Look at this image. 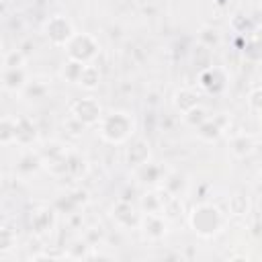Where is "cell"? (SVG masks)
<instances>
[{
  "label": "cell",
  "mask_w": 262,
  "mask_h": 262,
  "mask_svg": "<svg viewBox=\"0 0 262 262\" xmlns=\"http://www.w3.org/2000/svg\"><path fill=\"white\" fill-rule=\"evenodd\" d=\"M225 223H227L225 213H223L219 207L209 205V203L196 205V207H192V211L188 213V225H190V229H192L199 237H203V239L217 237V235L225 229Z\"/></svg>",
  "instance_id": "obj_1"
},
{
  "label": "cell",
  "mask_w": 262,
  "mask_h": 262,
  "mask_svg": "<svg viewBox=\"0 0 262 262\" xmlns=\"http://www.w3.org/2000/svg\"><path fill=\"white\" fill-rule=\"evenodd\" d=\"M98 133L106 143L113 145L127 143L135 133V119L127 111H111L102 115L98 123Z\"/></svg>",
  "instance_id": "obj_2"
},
{
  "label": "cell",
  "mask_w": 262,
  "mask_h": 262,
  "mask_svg": "<svg viewBox=\"0 0 262 262\" xmlns=\"http://www.w3.org/2000/svg\"><path fill=\"white\" fill-rule=\"evenodd\" d=\"M66 49V57L78 63H94L96 55H98V41L94 35L90 33H74V37L68 41Z\"/></svg>",
  "instance_id": "obj_3"
},
{
  "label": "cell",
  "mask_w": 262,
  "mask_h": 262,
  "mask_svg": "<svg viewBox=\"0 0 262 262\" xmlns=\"http://www.w3.org/2000/svg\"><path fill=\"white\" fill-rule=\"evenodd\" d=\"M41 160H43V168L55 176V178H63L68 176V147H63L59 141H49L45 143L41 149Z\"/></svg>",
  "instance_id": "obj_4"
},
{
  "label": "cell",
  "mask_w": 262,
  "mask_h": 262,
  "mask_svg": "<svg viewBox=\"0 0 262 262\" xmlns=\"http://www.w3.org/2000/svg\"><path fill=\"white\" fill-rule=\"evenodd\" d=\"M43 33L47 37V41L53 47H66L68 41L74 37V25L66 14H53L45 20L43 25Z\"/></svg>",
  "instance_id": "obj_5"
},
{
  "label": "cell",
  "mask_w": 262,
  "mask_h": 262,
  "mask_svg": "<svg viewBox=\"0 0 262 262\" xmlns=\"http://www.w3.org/2000/svg\"><path fill=\"white\" fill-rule=\"evenodd\" d=\"M57 223V211L53 207H35L29 213V229L33 231V235L37 237H45L55 229Z\"/></svg>",
  "instance_id": "obj_6"
},
{
  "label": "cell",
  "mask_w": 262,
  "mask_h": 262,
  "mask_svg": "<svg viewBox=\"0 0 262 262\" xmlns=\"http://www.w3.org/2000/svg\"><path fill=\"white\" fill-rule=\"evenodd\" d=\"M70 115L74 119H78L80 123H84L86 127H94L102 119V108H100V104H98L96 98L86 96V98H78V100L72 102Z\"/></svg>",
  "instance_id": "obj_7"
},
{
  "label": "cell",
  "mask_w": 262,
  "mask_h": 262,
  "mask_svg": "<svg viewBox=\"0 0 262 262\" xmlns=\"http://www.w3.org/2000/svg\"><path fill=\"white\" fill-rule=\"evenodd\" d=\"M141 215H143V213H139V209H137L131 201H127V199L117 201V203L113 205V211H111L113 221H115L119 227H123V229H139Z\"/></svg>",
  "instance_id": "obj_8"
},
{
  "label": "cell",
  "mask_w": 262,
  "mask_h": 262,
  "mask_svg": "<svg viewBox=\"0 0 262 262\" xmlns=\"http://www.w3.org/2000/svg\"><path fill=\"white\" fill-rule=\"evenodd\" d=\"M227 82H229V76L219 66H207L199 74V86L207 94H221L227 88Z\"/></svg>",
  "instance_id": "obj_9"
},
{
  "label": "cell",
  "mask_w": 262,
  "mask_h": 262,
  "mask_svg": "<svg viewBox=\"0 0 262 262\" xmlns=\"http://www.w3.org/2000/svg\"><path fill=\"white\" fill-rule=\"evenodd\" d=\"M168 219L162 213H143L141 215V223L139 229L143 233L145 239L149 242H160L168 235Z\"/></svg>",
  "instance_id": "obj_10"
},
{
  "label": "cell",
  "mask_w": 262,
  "mask_h": 262,
  "mask_svg": "<svg viewBox=\"0 0 262 262\" xmlns=\"http://www.w3.org/2000/svg\"><path fill=\"white\" fill-rule=\"evenodd\" d=\"M227 127H229V119H227L225 115L207 117V119L196 127V135H199V139H203V141H207V143H213V141H217V139L225 133Z\"/></svg>",
  "instance_id": "obj_11"
},
{
  "label": "cell",
  "mask_w": 262,
  "mask_h": 262,
  "mask_svg": "<svg viewBox=\"0 0 262 262\" xmlns=\"http://www.w3.org/2000/svg\"><path fill=\"white\" fill-rule=\"evenodd\" d=\"M151 158V147H149V141L143 139V137H137L133 139L127 149H125V162L131 166V168H139L143 164H147Z\"/></svg>",
  "instance_id": "obj_12"
},
{
  "label": "cell",
  "mask_w": 262,
  "mask_h": 262,
  "mask_svg": "<svg viewBox=\"0 0 262 262\" xmlns=\"http://www.w3.org/2000/svg\"><path fill=\"white\" fill-rule=\"evenodd\" d=\"M29 84V74L25 68H4L2 70V88L12 94H20Z\"/></svg>",
  "instance_id": "obj_13"
},
{
  "label": "cell",
  "mask_w": 262,
  "mask_h": 262,
  "mask_svg": "<svg viewBox=\"0 0 262 262\" xmlns=\"http://www.w3.org/2000/svg\"><path fill=\"white\" fill-rule=\"evenodd\" d=\"M172 104L174 108L184 117L188 115L190 111H194L196 106H201V94L192 88H178L174 92V98H172Z\"/></svg>",
  "instance_id": "obj_14"
},
{
  "label": "cell",
  "mask_w": 262,
  "mask_h": 262,
  "mask_svg": "<svg viewBox=\"0 0 262 262\" xmlns=\"http://www.w3.org/2000/svg\"><path fill=\"white\" fill-rule=\"evenodd\" d=\"M39 139V131L37 125L29 119V117H16V145L20 147H31L35 145Z\"/></svg>",
  "instance_id": "obj_15"
},
{
  "label": "cell",
  "mask_w": 262,
  "mask_h": 262,
  "mask_svg": "<svg viewBox=\"0 0 262 262\" xmlns=\"http://www.w3.org/2000/svg\"><path fill=\"white\" fill-rule=\"evenodd\" d=\"M135 176H137V180H139V182H143V184L158 186V184H162V182H164L166 172L162 170V166L147 162V164H143V166L135 168Z\"/></svg>",
  "instance_id": "obj_16"
},
{
  "label": "cell",
  "mask_w": 262,
  "mask_h": 262,
  "mask_svg": "<svg viewBox=\"0 0 262 262\" xmlns=\"http://www.w3.org/2000/svg\"><path fill=\"white\" fill-rule=\"evenodd\" d=\"M168 190L162 186V188H156V190H147L141 201H139V209L141 213H162V207H164V199H166Z\"/></svg>",
  "instance_id": "obj_17"
},
{
  "label": "cell",
  "mask_w": 262,
  "mask_h": 262,
  "mask_svg": "<svg viewBox=\"0 0 262 262\" xmlns=\"http://www.w3.org/2000/svg\"><path fill=\"white\" fill-rule=\"evenodd\" d=\"M229 149L235 158H248L254 149H256V143H254V137L250 133H235L231 139H229Z\"/></svg>",
  "instance_id": "obj_18"
},
{
  "label": "cell",
  "mask_w": 262,
  "mask_h": 262,
  "mask_svg": "<svg viewBox=\"0 0 262 262\" xmlns=\"http://www.w3.org/2000/svg\"><path fill=\"white\" fill-rule=\"evenodd\" d=\"M41 168H43V160H41L39 151H25L16 162V172L20 176H29V174H33Z\"/></svg>",
  "instance_id": "obj_19"
},
{
  "label": "cell",
  "mask_w": 262,
  "mask_h": 262,
  "mask_svg": "<svg viewBox=\"0 0 262 262\" xmlns=\"http://www.w3.org/2000/svg\"><path fill=\"white\" fill-rule=\"evenodd\" d=\"M250 209H252V203L246 192H233L227 201V211L233 217H246L250 213Z\"/></svg>",
  "instance_id": "obj_20"
},
{
  "label": "cell",
  "mask_w": 262,
  "mask_h": 262,
  "mask_svg": "<svg viewBox=\"0 0 262 262\" xmlns=\"http://www.w3.org/2000/svg\"><path fill=\"white\" fill-rule=\"evenodd\" d=\"M88 172V160L86 156H82L80 151H70L68 154V176L80 180L84 178Z\"/></svg>",
  "instance_id": "obj_21"
},
{
  "label": "cell",
  "mask_w": 262,
  "mask_h": 262,
  "mask_svg": "<svg viewBox=\"0 0 262 262\" xmlns=\"http://www.w3.org/2000/svg\"><path fill=\"white\" fill-rule=\"evenodd\" d=\"M92 244L86 239V237H78L74 239L68 250H66V258H72V260H88L92 258Z\"/></svg>",
  "instance_id": "obj_22"
},
{
  "label": "cell",
  "mask_w": 262,
  "mask_h": 262,
  "mask_svg": "<svg viewBox=\"0 0 262 262\" xmlns=\"http://www.w3.org/2000/svg\"><path fill=\"white\" fill-rule=\"evenodd\" d=\"M98 84H100V70L94 63H86L78 86H82L84 90H94V88H98Z\"/></svg>",
  "instance_id": "obj_23"
},
{
  "label": "cell",
  "mask_w": 262,
  "mask_h": 262,
  "mask_svg": "<svg viewBox=\"0 0 262 262\" xmlns=\"http://www.w3.org/2000/svg\"><path fill=\"white\" fill-rule=\"evenodd\" d=\"M16 141V117L4 115L0 121V143L10 145Z\"/></svg>",
  "instance_id": "obj_24"
},
{
  "label": "cell",
  "mask_w": 262,
  "mask_h": 262,
  "mask_svg": "<svg viewBox=\"0 0 262 262\" xmlns=\"http://www.w3.org/2000/svg\"><path fill=\"white\" fill-rule=\"evenodd\" d=\"M162 186H164L170 194L180 196V192H184V188H186V178H184V174H180V172H168L166 178H164V182H162Z\"/></svg>",
  "instance_id": "obj_25"
},
{
  "label": "cell",
  "mask_w": 262,
  "mask_h": 262,
  "mask_svg": "<svg viewBox=\"0 0 262 262\" xmlns=\"http://www.w3.org/2000/svg\"><path fill=\"white\" fill-rule=\"evenodd\" d=\"M84 66H86V63H78V61L66 59V63H63V68H61V78H63L66 82L78 84V82H80V76H82Z\"/></svg>",
  "instance_id": "obj_26"
},
{
  "label": "cell",
  "mask_w": 262,
  "mask_h": 262,
  "mask_svg": "<svg viewBox=\"0 0 262 262\" xmlns=\"http://www.w3.org/2000/svg\"><path fill=\"white\" fill-rule=\"evenodd\" d=\"M199 41H201L203 47H215V45H219L221 35H219V31L215 27H203L199 31Z\"/></svg>",
  "instance_id": "obj_27"
},
{
  "label": "cell",
  "mask_w": 262,
  "mask_h": 262,
  "mask_svg": "<svg viewBox=\"0 0 262 262\" xmlns=\"http://www.w3.org/2000/svg\"><path fill=\"white\" fill-rule=\"evenodd\" d=\"M14 246H16V233L4 225L0 229V254H8Z\"/></svg>",
  "instance_id": "obj_28"
},
{
  "label": "cell",
  "mask_w": 262,
  "mask_h": 262,
  "mask_svg": "<svg viewBox=\"0 0 262 262\" xmlns=\"http://www.w3.org/2000/svg\"><path fill=\"white\" fill-rule=\"evenodd\" d=\"M2 63H4V68H25L27 57H25V53L20 49H12V51H8L4 55V61Z\"/></svg>",
  "instance_id": "obj_29"
},
{
  "label": "cell",
  "mask_w": 262,
  "mask_h": 262,
  "mask_svg": "<svg viewBox=\"0 0 262 262\" xmlns=\"http://www.w3.org/2000/svg\"><path fill=\"white\" fill-rule=\"evenodd\" d=\"M242 51H244V57H246L248 61H254V63H260V61H262V49H260L254 41L248 39Z\"/></svg>",
  "instance_id": "obj_30"
},
{
  "label": "cell",
  "mask_w": 262,
  "mask_h": 262,
  "mask_svg": "<svg viewBox=\"0 0 262 262\" xmlns=\"http://www.w3.org/2000/svg\"><path fill=\"white\" fill-rule=\"evenodd\" d=\"M29 98H35V100H39V98H45V94H47V86L45 84H41V82H29L27 84V88L23 90Z\"/></svg>",
  "instance_id": "obj_31"
},
{
  "label": "cell",
  "mask_w": 262,
  "mask_h": 262,
  "mask_svg": "<svg viewBox=\"0 0 262 262\" xmlns=\"http://www.w3.org/2000/svg\"><path fill=\"white\" fill-rule=\"evenodd\" d=\"M248 106L252 113H258L262 111V88H252L250 94H248Z\"/></svg>",
  "instance_id": "obj_32"
},
{
  "label": "cell",
  "mask_w": 262,
  "mask_h": 262,
  "mask_svg": "<svg viewBox=\"0 0 262 262\" xmlns=\"http://www.w3.org/2000/svg\"><path fill=\"white\" fill-rule=\"evenodd\" d=\"M63 129H68V135H72V137H80V135L84 133L86 125H84V123H80L78 119H74V117L70 115V119H68V121H63Z\"/></svg>",
  "instance_id": "obj_33"
},
{
  "label": "cell",
  "mask_w": 262,
  "mask_h": 262,
  "mask_svg": "<svg viewBox=\"0 0 262 262\" xmlns=\"http://www.w3.org/2000/svg\"><path fill=\"white\" fill-rule=\"evenodd\" d=\"M207 117H209V115H207V113L203 111V106H196L194 111H190L188 115H184L186 123H188V125H192L194 129H196V127H199V125H201V123H203V121H205Z\"/></svg>",
  "instance_id": "obj_34"
},
{
  "label": "cell",
  "mask_w": 262,
  "mask_h": 262,
  "mask_svg": "<svg viewBox=\"0 0 262 262\" xmlns=\"http://www.w3.org/2000/svg\"><path fill=\"white\" fill-rule=\"evenodd\" d=\"M248 18L246 16H242V14H237V16H233V20H231V27L237 31V33H246V29H248Z\"/></svg>",
  "instance_id": "obj_35"
},
{
  "label": "cell",
  "mask_w": 262,
  "mask_h": 262,
  "mask_svg": "<svg viewBox=\"0 0 262 262\" xmlns=\"http://www.w3.org/2000/svg\"><path fill=\"white\" fill-rule=\"evenodd\" d=\"M248 39H250V41H254V43H256V45L262 49V23L254 27V31L250 33V37H248Z\"/></svg>",
  "instance_id": "obj_36"
},
{
  "label": "cell",
  "mask_w": 262,
  "mask_h": 262,
  "mask_svg": "<svg viewBox=\"0 0 262 262\" xmlns=\"http://www.w3.org/2000/svg\"><path fill=\"white\" fill-rule=\"evenodd\" d=\"M8 2H10V4H23L25 0H4V4H8Z\"/></svg>",
  "instance_id": "obj_37"
},
{
  "label": "cell",
  "mask_w": 262,
  "mask_h": 262,
  "mask_svg": "<svg viewBox=\"0 0 262 262\" xmlns=\"http://www.w3.org/2000/svg\"><path fill=\"white\" fill-rule=\"evenodd\" d=\"M217 4H219V6H225V4H227V0H217Z\"/></svg>",
  "instance_id": "obj_38"
},
{
  "label": "cell",
  "mask_w": 262,
  "mask_h": 262,
  "mask_svg": "<svg viewBox=\"0 0 262 262\" xmlns=\"http://www.w3.org/2000/svg\"><path fill=\"white\" fill-rule=\"evenodd\" d=\"M260 10H262V0H260Z\"/></svg>",
  "instance_id": "obj_39"
},
{
  "label": "cell",
  "mask_w": 262,
  "mask_h": 262,
  "mask_svg": "<svg viewBox=\"0 0 262 262\" xmlns=\"http://www.w3.org/2000/svg\"><path fill=\"white\" fill-rule=\"evenodd\" d=\"M260 117H262V111H260Z\"/></svg>",
  "instance_id": "obj_40"
},
{
  "label": "cell",
  "mask_w": 262,
  "mask_h": 262,
  "mask_svg": "<svg viewBox=\"0 0 262 262\" xmlns=\"http://www.w3.org/2000/svg\"><path fill=\"white\" fill-rule=\"evenodd\" d=\"M260 131H262V129H260Z\"/></svg>",
  "instance_id": "obj_41"
}]
</instances>
